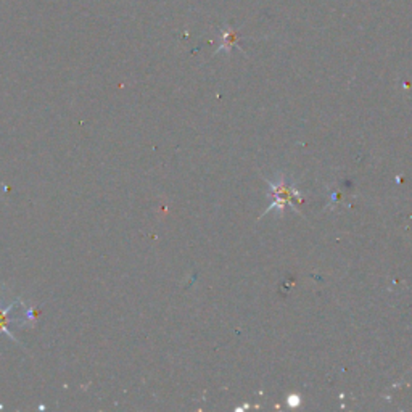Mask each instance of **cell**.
Here are the masks:
<instances>
[{"mask_svg":"<svg viewBox=\"0 0 412 412\" xmlns=\"http://www.w3.org/2000/svg\"><path fill=\"white\" fill-rule=\"evenodd\" d=\"M238 31L237 29L225 26L223 31H221V46L218 48V52H230V48L235 47L238 44Z\"/></svg>","mask_w":412,"mask_h":412,"instance_id":"obj_3","label":"cell"},{"mask_svg":"<svg viewBox=\"0 0 412 412\" xmlns=\"http://www.w3.org/2000/svg\"><path fill=\"white\" fill-rule=\"evenodd\" d=\"M268 184L271 185V189H272L274 202L266 211H264V213H269V211H272V209L283 211V208H285L287 205H290V200L293 197L300 198V190H297L295 185L287 184L285 179H281L277 184H274V182H271V180H268Z\"/></svg>","mask_w":412,"mask_h":412,"instance_id":"obj_1","label":"cell"},{"mask_svg":"<svg viewBox=\"0 0 412 412\" xmlns=\"http://www.w3.org/2000/svg\"><path fill=\"white\" fill-rule=\"evenodd\" d=\"M18 303H19V300L10 303L7 308H3L2 305H0V335L5 333V335H8L10 340H13V341H17V338H15L13 332L10 330V324L13 322L12 321V312H13V309L17 308Z\"/></svg>","mask_w":412,"mask_h":412,"instance_id":"obj_2","label":"cell"},{"mask_svg":"<svg viewBox=\"0 0 412 412\" xmlns=\"http://www.w3.org/2000/svg\"><path fill=\"white\" fill-rule=\"evenodd\" d=\"M288 406H290V408H298V406L301 404V398H300V395H290L288 396Z\"/></svg>","mask_w":412,"mask_h":412,"instance_id":"obj_4","label":"cell"}]
</instances>
